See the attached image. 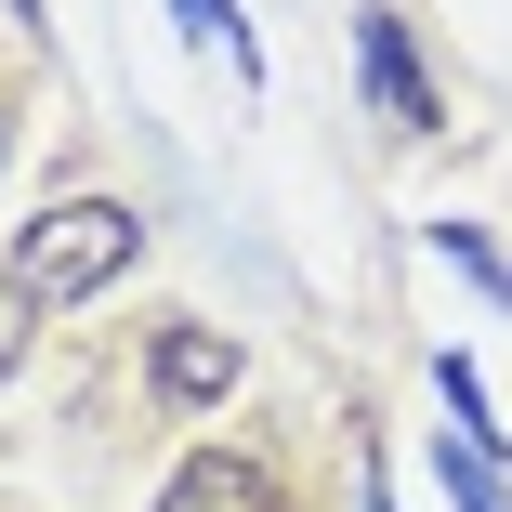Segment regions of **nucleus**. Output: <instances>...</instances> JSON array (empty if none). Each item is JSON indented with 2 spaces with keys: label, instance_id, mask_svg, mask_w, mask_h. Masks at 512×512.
I'll use <instances>...</instances> for the list:
<instances>
[{
  "label": "nucleus",
  "instance_id": "f257e3e1",
  "mask_svg": "<svg viewBox=\"0 0 512 512\" xmlns=\"http://www.w3.org/2000/svg\"><path fill=\"white\" fill-rule=\"evenodd\" d=\"M132 250H145V224L119 211V197H66V211H40V224L14 237V289H27V302H92Z\"/></svg>",
  "mask_w": 512,
  "mask_h": 512
},
{
  "label": "nucleus",
  "instance_id": "f03ea898",
  "mask_svg": "<svg viewBox=\"0 0 512 512\" xmlns=\"http://www.w3.org/2000/svg\"><path fill=\"white\" fill-rule=\"evenodd\" d=\"M355 66H368V106H381V132H434L447 106H434V79H421V53H407V27L394 14H368L355 27Z\"/></svg>",
  "mask_w": 512,
  "mask_h": 512
},
{
  "label": "nucleus",
  "instance_id": "7ed1b4c3",
  "mask_svg": "<svg viewBox=\"0 0 512 512\" xmlns=\"http://www.w3.org/2000/svg\"><path fill=\"white\" fill-rule=\"evenodd\" d=\"M158 512H276V473L237 460V447H197V460L158 486Z\"/></svg>",
  "mask_w": 512,
  "mask_h": 512
},
{
  "label": "nucleus",
  "instance_id": "20e7f679",
  "mask_svg": "<svg viewBox=\"0 0 512 512\" xmlns=\"http://www.w3.org/2000/svg\"><path fill=\"white\" fill-rule=\"evenodd\" d=\"M158 394H171V407L237 394V342H224V329H158Z\"/></svg>",
  "mask_w": 512,
  "mask_h": 512
},
{
  "label": "nucleus",
  "instance_id": "39448f33",
  "mask_svg": "<svg viewBox=\"0 0 512 512\" xmlns=\"http://www.w3.org/2000/svg\"><path fill=\"white\" fill-rule=\"evenodd\" d=\"M434 473H447V499H460V512H512V473H499V447H486V434H434Z\"/></svg>",
  "mask_w": 512,
  "mask_h": 512
},
{
  "label": "nucleus",
  "instance_id": "423d86ee",
  "mask_svg": "<svg viewBox=\"0 0 512 512\" xmlns=\"http://www.w3.org/2000/svg\"><path fill=\"white\" fill-rule=\"evenodd\" d=\"M171 14H184V40H197V53H224L237 79H263V53H250V27H237V0H171Z\"/></svg>",
  "mask_w": 512,
  "mask_h": 512
},
{
  "label": "nucleus",
  "instance_id": "0eeeda50",
  "mask_svg": "<svg viewBox=\"0 0 512 512\" xmlns=\"http://www.w3.org/2000/svg\"><path fill=\"white\" fill-rule=\"evenodd\" d=\"M434 394H447V421H460V434H486V447H499V421H486V381H473V355H434Z\"/></svg>",
  "mask_w": 512,
  "mask_h": 512
},
{
  "label": "nucleus",
  "instance_id": "6e6552de",
  "mask_svg": "<svg viewBox=\"0 0 512 512\" xmlns=\"http://www.w3.org/2000/svg\"><path fill=\"white\" fill-rule=\"evenodd\" d=\"M434 250H447V263H460V276H473L486 302H512V263H499V250H486L473 224H434Z\"/></svg>",
  "mask_w": 512,
  "mask_h": 512
},
{
  "label": "nucleus",
  "instance_id": "1a4fd4ad",
  "mask_svg": "<svg viewBox=\"0 0 512 512\" xmlns=\"http://www.w3.org/2000/svg\"><path fill=\"white\" fill-rule=\"evenodd\" d=\"M27 316H40V302H27L14 276H0V381H14V368H27Z\"/></svg>",
  "mask_w": 512,
  "mask_h": 512
},
{
  "label": "nucleus",
  "instance_id": "9d476101",
  "mask_svg": "<svg viewBox=\"0 0 512 512\" xmlns=\"http://www.w3.org/2000/svg\"><path fill=\"white\" fill-rule=\"evenodd\" d=\"M14 14H40V0H14Z\"/></svg>",
  "mask_w": 512,
  "mask_h": 512
},
{
  "label": "nucleus",
  "instance_id": "9b49d317",
  "mask_svg": "<svg viewBox=\"0 0 512 512\" xmlns=\"http://www.w3.org/2000/svg\"><path fill=\"white\" fill-rule=\"evenodd\" d=\"M368 512H381V499H368Z\"/></svg>",
  "mask_w": 512,
  "mask_h": 512
}]
</instances>
